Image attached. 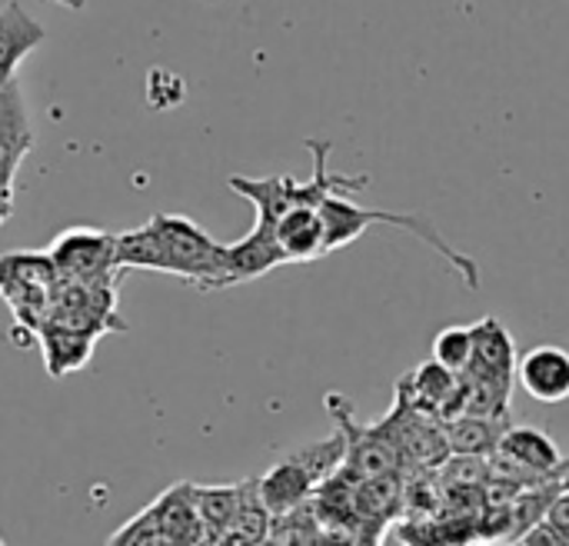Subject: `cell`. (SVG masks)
Masks as SVG:
<instances>
[{
	"mask_svg": "<svg viewBox=\"0 0 569 546\" xmlns=\"http://www.w3.org/2000/svg\"><path fill=\"white\" fill-rule=\"evenodd\" d=\"M343 457H347V437L340 430L327 440L300 447L297 454L283 457L273 470H267V477L257 480L260 500L273 517H283L310 504L313 494L343 467Z\"/></svg>",
	"mask_w": 569,
	"mask_h": 546,
	"instance_id": "cell-3",
	"label": "cell"
},
{
	"mask_svg": "<svg viewBox=\"0 0 569 546\" xmlns=\"http://www.w3.org/2000/svg\"><path fill=\"white\" fill-rule=\"evenodd\" d=\"M520 546H569V537H563L560 530H553V527L543 520V524H537V527L520 540Z\"/></svg>",
	"mask_w": 569,
	"mask_h": 546,
	"instance_id": "cell-22",
	"label": "cell"
},
{
	"mask_svg": "<svg viewBox=\"0 0 569 546\" xmlns=\"http://www.w3.org/2000/svg\"><path fill=\"white\" fill-rule=\"evenodd\" d=\"M320 220H323V230H327V254L353 244L370 224H390V227H400L407 234H413L417 240H423L433 254H440L457 274L460 280L470 287V290H480V267L477 260H470L467 254H460L443 234L437 224H430L427 217L420 214H397V210H370V207H360L353 203L347 193H330L320 207Z\"/></svg>",
	"mask_w": 569,
	"mask_h": 546,
	"instance_id": "cell-2",
	"label": "cell"
},
{
	"mask_svg": "<svg viewBox=\"0 0 569 546\" xmlns=\"http://www.w3.org/2000/svg\"><path fill=\"white\" fill-rule=\"evenodd\" d=\"M273 237L287 264H307L327 254V230L317 207H297L283 214L273 227Z\"/></svg>",
	"mask_w": 569,
	"mask_h": 546,
	"instance_id": "cell-13",
	"label": "cell"
},
{
	"mask_svg": "<svg viewBox=\"0 0 569 546\" xmlns=\"http://www.w3.org/2000/svg\"><path fill=\"white\" fill-rule=\"evenodd\" d=\"M37 334H40V347L47 357V370L53 377H63V374L83 367L93 354V344H97V334L60 327V324H43Z\"/></svg>",
	"mask_w": 569,
	"mask_h": 546,
	"instance_id": "cell-14",
	"label": "cell"
},
{
	"mask_svg": "<svg viewBox=\"0 0 569 546\" xmlns=\"http://www.w3.org/2000/svg\"><path fill=\"white\" fill-rule=\"evenodd\" d=\"M33 147V127L27 113V100L20 93V83H7L0 90V183L13 187L17 167Z\"/></svg>",
	"mask_w": 569,
	"mask_h": 546,
	"instance_id": "cell-9",
	"label": "cell"
},
{
	"mask_svg": "<svg viewBox=\"0 0 569 546\" xmlns=\"http://www.w3.org/2000/svg\"><path fill=\"white\" fill-rule=\"evenodd\" d=\"M493 457L520 467V474H537L540 480H560L569 467L560 447L537 427H507Z\"/></svg>",
	"mask_w": 569,
	"mask_h": 546,
	"instance_id": "cell-7",
	"label": "cell"
},
{
	"mask_svg": "<svg viewBox=\"0 0 569 546\" xmlns=\"http://www.w3.org/2000/svg\"><path fill=\"white\" fill-rule=\"evenodd\" d=\"M517 384L540 404L569 400V350L557 344L527 350L517 364Z\"/></svg>",
	"mask_w": 569,
	"mask_h": 546,
	"instance_id": "cell-8",
	"label": "cell"
},
{
	"mask_svg": "<svg viewBox=\"0 0 569 546\" xmlns=\"http://www.w3.org/2000/svg\"><path fill=\"white\" fill-rule=\"evenodd\" d=\"M270 527H273V514L260 500L257 480L240 484V504H237V514H233L227 537L237 546H260L263 540H270Z\"/></svg>",
	"mask_w": 569,
	"mask_h": 546,
	"instance_id": "cell-16",
	"label": "cell"
},
{
	"mask_svg": "<svg viewBox=\"0 0 569 546\" xmlns=\"http://www.w3.org/2000/svg\"><path fill=\"white\" fill-rule=\"evenodd\" d=\"M53 3H60V7H67V10H83L87 0H53Z\"/></svg>",
	"mask_w": 569,
	"mask_h": 546,
	"instance_id": "cell-24",
	"label": "cell"
},
{
	"mask_svg": "<svg viewBox=\"0 0 569 546\" xmlns=\"http://www.w3.org/2000/svg\"><path fill=\"white\" fill-rule=\"evenodd\" d=\"M470 330H473V357H470V367L460 377L513 387L520 354H517V344H513L510 330L503 327V320L500 317H483Z\"/></svg>",
	"mask_w": 569,
	"mask_h": 546,
	"instance_id": "cell-6",
	"label": "cell"
},
{
	"mask_svg": "<svg viewBox=\"0 0 569 546\" xmlns=\"http://www.w3.org/2000/svg\"><path fill=\"white\" fill-rule=\"evenodd\" d=\"M153 527L163 540L173 546H200L203 527L197 514V484H177L170 487L153 507H150Z\"/></svg>",
	"mask_w": 569,
	"mask_h": 546,
	"instance_id": "cell-10",
	"label": "cell"
},
{
	"mask_svg": "<svg viewBox=\"0 0 569 546\" xmlns=\"http://www.w3.org/2000/svg\"><path fill=\"white\" fill-rule=\"evenodd\" d=\"M283 264H287V257L277 247L273 230L253 224V230L243 240L227 244V287L257 280V277H263V274H270V270H277Z\"/></svg>",
	"mask_w": 569,
	"mask_h": 546,
	"instance_id": "cell-12",
	"label": "cell"
},
{
	"mask_svg": "<svg viewBox=\"0 0 569 546\" xmlns=\"http://www.w3.org/2000/svg\"><path fill=\"white\" fill-rule=\"evenodd\" d=\"M560 487H567V490H569V467H567V474L560 477Z\"/></svg>",
	"mask_w": 569,
	"mask_h": 546,
	"instance_id": "cell-27",
	"label": "cell"
},
{
	"mask_svg": "<svg viewBox=\"0 0 569 546\" xmlns=\"http://www.w3.org/2000/svg\"><path fill=\"white\" fill-rule=\"evenodd\" d=\"M237 504H240V484L237 487H197V514H200L203 540H220L230 534Z\"/></svg>",
	"mask_w": 569,
	"mask_h": 546,
	"instance_id": "cell-18",
	"label": "cell"
},
{
	"mask_svg": "<svg viewBox=\"0 0 569 546\" xmlns=\"http://www.w3.org/2000/svg\"><path fill=\"white\" fill-rule=\"evenodd\" d=\"M553 530H560L563 537H569V490L567 487H560L557 490V497H553V504H550V510H547V517H543Z\"/></svg>",
	"mask_w": 569,
	"mask_h": 546,
	"instance_id": "cell-21",
	"label": "cell"
},
{
	"mask_svg": "<svg viewBox=\"0 0 569 546\" xmlns=\"http://www.w3.org/2000/svg\"><path fill=\"white\" fill-rule=\"evenodd\" d=\"M57 270L47 254H3L0 257V294H20L30 287H57Z\"/></svg>",
	"mask_w": 569,
	"mask_h": 546,
	"instance_id": "cell-17",
	"label": "cell"
},
{
	"mask_svg": "<svg viewBox=\"0 0 569 546\" xmlns=\"http://www.w3.org/2000/svg\"><path fill=\"white\" fill-rule=\"evenodd\" d=\"M260 546H280V544H273V540H263V544Z\"/></svg>",
	"mask_w": 569,
	"mask_h": 546,
	"instance_id": "cell-28",
	"label": "cell"
},
{
	"mask_svg": "<svg viewBox=\"0 0 569 546\" xmlns=\"http://www.w3.org/2000/svg\"><path fill=\"white\" fill-rule=\"evenodd\" d=\"M473 357V330L470 327H447L433 340V360L450 374H463Z\"/></svg>",
	"mask_w": 569,
	"mask_h": 546,
	"instance_id": "cell-19",
	"label": "cell"
},
{
	"mask_svg": "<svg viewBox=\"0 0 569 546\" xmlns=\"http://www.w3.org/2000/svg\"><path fill=\"white\" fill-rule=\"evenodd\" d=\"M13 214V187L0 183V227L7 224V217Z\"/></svg>",
	"mask_w": 569,
	"mask_h": 546,
	"instance_id": "cell-23",
	"label": "cell"
},
{
	"mask_svg": "<svg viewBox=\"0 0 569 546\" xmlns=\"http://www.w3.org/2000/svg\"><path fill=\"white\" fill-rule=\"evenodd\" d=\"M43 40H47V30L17 0H7L0 7V90L13 83L20 60L30 57Z\"/></svg>",
	"mask_w": 569,
	"mask_h": 546,
	"instance_id": "cell-11",
	"label": "cell"
},
{
	"mask_svg": "<svg viewBox=\"0 0 569 546\" xmlns=\"http://www.w3.org/2000/svg\"><path fill=\"white\" fill-rule=\"evenodd\" d=\"M200 546H237L230 537H220V540H203Z\"/></svg>",
	"mask_w": 569,
	"mask_h": 546,
	"instance_id": "cell-25",
	"label": "cell"
},
{
	"mask_svg": "<svg viewBox=\"0 0 569 546\" xmlns=\"http://www.w3.org/2000/svg\"><path fill=\"white\" fill-rule=\"evenodd\" d=\"M307 150L313 153V177L297 180V177H230L227 187L240 193L243 200L253 203L257 210V227L273 230L277 220L297 207H320L330 193H357L370 183V177H347V173H330L327 157H330V140H307Z\"/></svg>",
	"mask_w": 569,
	"mask_h": 546,
	"instance_id": "cell-1",
	"label": "cell"
},
{
	"mask_svg": "<svg viewBox=\"0 0 569 546\" xmlns=\"http://www.w3.org/2000/svg\"><path fill=\"white\" fill-rule=\"evenodd\" d=\"M0 546H7V544H3V540H0Z\"/></svg>",
	"mask_w": 569,
	"mask_h": 546,
	"instance_id": "cell-29",
	"label": "cell"
},
{
	"mask_svg": "<svg viewBox=\"0 0 569 546\" xmlns=\"http://www.w3.org/2000/svg\"><path fill=\"white\" fill-rule=\"evenodd\" d=\"M360 546H380V534H370V537H363Z\"/></svg>",
	"mask_w": 569,
	"mask_h": 546,
	"instance_id": "cell-26",
	"label": "cell"
},
{
	"mask_svg": "<svg viewBox=\"0 0 569 546\" xmlns=\"http://www.w3.org/2000/svg\"><path fill=\"white\" fill-rule=\"evenodd\" d=\"M150 227L163 250L160 274L180 277L197 290L227 287V244H217L207 230L180 214H157L150 217Z\"/></svg>",
	"mask_w": 569,
	"mask_h": 546,
	"instance_id": "cell-4",
	"label": "cell"
},
{
	"mask_svg": "<svg viewBox=\"0 0 569 546\" xmlns=\"http://www.w3.org/2000/svg\"><path fill=\"white\" fill-rule=\"evenodd\" d=\"M183 97H187V83L173 70H163V67L150 70V77H147V100H150V107H177Z\"/></svg>",
	"mask_w": 569,
	"mask_h": 546,
	"instance_id": "cell-20",
	"label": "cell"
},
{
	"mask_svg": "<svg viewBox=\"0 0 569 546\" xmlns=\"http://www.w3.org/2000/svg\"><path fill=\"white\" fill-rule=\"evenodd\" d=\"M47 257L60 280L93 284L117 277V237L93 227H70L57 234Z\"/></svg>",
	"mask_w": 569,
	"mask_h": 546,
	"instance_id": "cell-5",
	"label": "cell"
},
{
	"mask_svg": "<svg viewBox=\"0 0 569 546\" xmlns=\"http://www.w3.org/2000/svg\"><path fill=\"white\" fill-rule=\"evenodd\" d=\"M443 430H447L450 454L467 457V460H483V457H493L497 454L507 424L503 420H490V417H467L463 414V417L447 420Z\"/></svg>",
	"mask_w": 569,
	"mask_h": 546,
	"instance_id": "cell-15",
	"label": "cell"
}]
</instances>
